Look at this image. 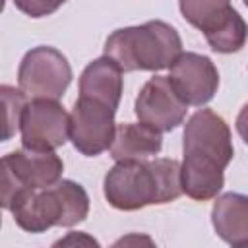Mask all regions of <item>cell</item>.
Segmentation results:
<instances>
[{"instance_id":"30bf717a","label":"cell","mask_w":248,"mask_h":248,"mask_svg":"<svg viewBox=\"0 0 248 248\" xmlns=\"http://www.w3.org/2000/svg\"><path fill=\"white\" fill-rule=\"evenodd\" d=\"M134 112L141 124L157 132H170L184 122L188 105L176 95L169 78L153 76L140 89Z\"/></svg>"},{"instance_id":"7a4b0ae2","label":"cell","mask_w":248,"mask_h":248,"mask_svg":"<svg viewBox=\"0 0 248 248\" xmlns=\"http://www.w3.org/2000/svg\"><path fill=\"white\" fill-rule=\"evenodd\" d=\"M103 194L120 211L174 202L182 194L180 163L176 159L116 161L105 174Z\"/></svg>"},{"instance_id":"8fae6325","label":"cell","mask_w":248,"mask_h":248,"mask_svg":"<svg viewBox=\"0 0 248 248\" xmlns=\"http://www.w3.org/2000/svg\"><path fill=\"white\" fill-rule=\"evenodd\" d=\"M169 81L176 95L194 107L209 103L219 87V72L213 60L198 52H180L169 66Z\"/></svg>"},{"instance_id":"52a82bcc","label":"cell","mask_w":248,"mask_h":248,"mask_svg":"<svg viewBox=\"0 0 248 248\" xmlns=\"http://www.w3.org/2000/svg\"><path fill=\"white\" fill-rule=\"evenodd\" d=\"M72 78L68 58L58 48L46 45L27 50L17 68L19 89L33 99H60Z\"/></svg>"},{"instance_id":"2e32d148","label":"cell","mask_w":248,"mask_h":248,"mask_svg":"<svg viewBox=\"0 0 248 248\" xmlns=\"http://www.w3.org/2000/svg\"><path fill=\"white\" fill-rule=\"evenodd\" d=\"M68 0H14L16 8L29 17H45L54 14Z\"/></svg>"},{"instance_id":"e0dca14e","label":"cell","mask_w":248,"mask_h":248,"mask_svg":"<svg viewBox=\"0 0 248 248\" xmlns=\"http://www.w3.org/2000/svg\"><path fill=\"white\" fill-rule=\"evenodd\" d=\"M81 240H85L87 244H95V246L99 244L97 240H93V238H89V236H85V234H76V232H70V236H68V238H64V240H58L56 244H72V242H78V244H79Z\"/></svg>"},{"instance_id":"9c48e42d","label":"cell","mask_w":248,"mask_h":248,"mask_svg":"<svg viewBox=\"0 0 248 248\" xmlns=\"http://www.w3.org/2000/svg\"><path fill=\"white\" fill-rule=\"evenodd\" d=\"M19 130L25 149L54 151L70 140V114L58 99L37 97L25 105Z\"/></svg>"},{"instance_id":"6da1fadb","label":"cell","mask_w":248,"mask_h":248,"mask_svg":"<svg viewBox=\"0 0 248 248\" xmlns=\"http://www.w3.org/2000/svg\"><path fill=\"white\" fill-rule=\"evenodd\" d=\"M182 151V194L196 202L217 198L225 184L223 170L234 155L231 128L225 118L211 108L196 110L184 126Z\"/></svg>"},{"instance_id":"8992f818","label":"cell","mask_w":248,"mask_h":248,"mask_svg":"<svg viewBox=\"0 0 248 248\" xmlns=\"http://www.w3.org/2000/svg\"><path fill=\"white\" fill-rule=\"evenodd\" d=\"M182 17L205 35L211 50L238 52L246 43V21L231 0H178Z\"/></svg>"},{"instance_id":"4fadbf2b","label":"cell","mask_w":248,"mask_h":248,"mask_svg":"<svg viewBox=\"0 0 248 248\" xmlns=\"http://www.w3.org/2000/svg\"><path fill=\"white\" fill-rule=\"evenodd\" d=\"M163 138L161 132L136 122H124L114 128V136L110 141V157L114 161H130V159H147L161 151Z\"/></svg>"},{"instance_id":"9a60e30c","label":"cell","mask_w":248,"mask_h":248,"mask_svg":"<svg viewBox=\"0 0 248 248\" xmlns=\"http://www.w3.org/2000/svg\"><path fill=\"white\" fill-rule=\"evenodd\" d=\"M27 105V95L14 85H0V141L16 136L21 112Z\"/></svg>"},{"instance_id":"3957f363","label":"cell","mask_w":248,"mask_h":248,"mask_svg":"<svg viewBox=\"0 0 248 248\" xmlns=\"http://www.w3.org/2000/svg\"><path fill=\"white\" fill-rule=\"evenodd\" d=\"M180 52L178 31L161 19L116 29L107 37L103 48V56L110 58L122 72H159L169 68Z\"/></svg>"},{"instance_id":"7c38bea8","label":"cell","mask_w":248,"mask_h":248,"mask_svg":"<svg viewBox=\"0 0 248 248\" xmlns=\"http://www.w3.org/2000/svg\"><path fill=\"white\" fill-rule=\"evenodd\" d=\"M211 223L227 244L244 246L248 242V198L236 192L219 196L211 207Z\"/></svg>"},{"instance_id":"5b68a950","label":"cell","mask_w":248,"mask_h":248,"mask_svg":"<svg viewBox=\"0 0 248 248\" xmlns=\"http://www.w3.org/2000/svg\"><path fill=\"white\" fill-rule=\"evenodd\" d=\"M62 170L64 163L54 151L21 147L0 157V209H12L25 192L54 184Z\"/></svg>"},{"instance_id":"277c9868","label":"cell","mask_w":248,"mask_h":248,"mask_svg":"<svg viewBox=\"0 0 248 248\" xmlns=\"http://www.w3.org/2000/svg\"><path fill=\"white\" fill-rule=\"evenodd\" d=\"M14 221L27 232H45L50 227H74L89 213V196L74 180H56L50 186L25 192L12 205Z\"/></svg>"},{"instance_id":"ac0fdd59","label":"cell","mask_w":248,"mask_h":248,"mask_svg":"<svg viewBox=\"0 0 248 248\" xmlns=\"http://www.w3.org/2000/svg\"><path fill=\"white\" fill-rule=\"evenodd\" d=\"M4 6H6V0H0V14L4 12Z\"/></svg>"},{"instance_id":"ba28073f","label":"cell","mask_w":248,"mask_h":248,"mask_svg":"<svg viewBox=\"0 0 248 248\" xmlns=\"http://www.w3.org/2000/svg\"><path fill=\"white\" fill-rule=\"evenodd\" d=\"M118 107L79 95L70 112V140L85 157H97L110 147L114 136V114Z\"/></svg>"},{"instance_id":"5bb4252c","label":"cell","mask_w":248,"mask_h":248,"mask_svg":"<svg viewBox=\"0 0 248 248\" xmlns=\"http://www.w3.org/2000/svg\"><path fill=\"white\" fill-rule=\"evenodd\" d=\"M122 87V70L107 56L89 62L79 76V95L105 101L112 107L120 105Z\"/></svg>"},{"instance_id":"d6986e66","label":"cell","mask_w":248,"mask_h":248,"mask_svg":"<svg viewBox=\"0 0 248 248\" xmlns=\"http://www.w3.org/2000/svg\"><path fill=\"white\" fill-rule=\"evenodd\" d=\"M0 227H2V213H0Z\"/></svg>"}]
</instances>
